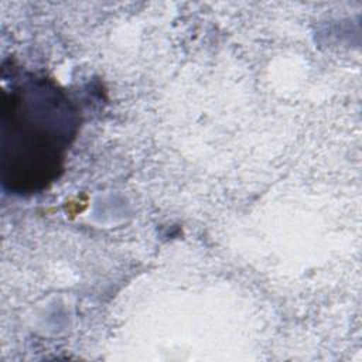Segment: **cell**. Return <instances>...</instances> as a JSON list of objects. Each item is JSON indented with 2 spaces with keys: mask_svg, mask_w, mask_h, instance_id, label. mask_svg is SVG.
<instances>
[{
  "mask_svg": "<svg viewBox=\"0 0 362 362\" xmlns=\"http://www.w3.org/2000/svg\"><path fill=\"white\" fill-rule=\"evenodd\" d=\"M76 126V110L66 95L44 78L25 79L4 92V184L24 194L52 182Z\"/></svg>",
  "mask_w": 362,
  "mask_h": 362,
  "instance_id": "1",
  "label": "cell"
}]
</instances>
